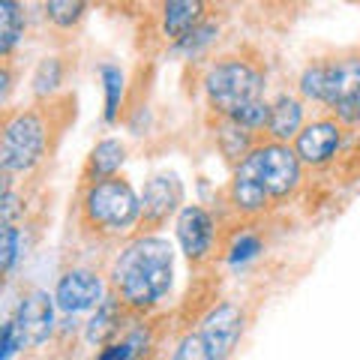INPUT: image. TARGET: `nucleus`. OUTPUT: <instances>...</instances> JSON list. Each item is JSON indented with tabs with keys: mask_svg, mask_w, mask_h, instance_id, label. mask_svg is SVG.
<instances>
[{
	"mask_svg": "<svg viewBox=\"0 0 360 360\" xmlns=\"http://www.w3.org/2000/svg\"><path fill=\"white\" fill-rule=\"evenodd\" d=\"M174 250L160 234H141L123 246L111 270V288L129 312H148L172 291Z\"/></svg>",
	"mask_w": 360,
	"mask_h": 360,
	"instance_id": "obj_1",
	"label": "nucleus"
},
{
	"mask_svg": "<svg viewBox=\"0 0 360 360\" xmlns=\"http://www.w3.org/2000/svg\"><path fill=\"white\" fill-rule=\"evenodd\" d=\"M141 222V198L129 180L108 177L84 186L82 195V225L96 234H123Z\"/></svg>",
	"mask_w": 360,
	"mask_h": 360,
	"instance_id": "obj_2",
	"label": "nucleus"
},
{
	"mask_svg": "<svg viewBox=\"0 0 360 360\" xmlns=\"http://www.w3.org/2000/svg\"><path fill=\"white\" fill-rule=\"evenodd\" d=\"M205 94L219 117H231L238 108L264 99V72L243 58H219L205 75Z\"/></svg>",
	"mask_w": 360,
	"mask_h": 360,
	"instance_id": "obj_3",
	"label": "nucleus"
},
{
	"mask_svg": "<svg viewBox=\"0 0 360 360\" xmlns=\"http://www.w3.org/2000/svg\"><path fill=\"white\" fill-rule=\"evenodd\" d=\"M49 144V127L39 111H15L4 120V144H0V168L4 174H25L37 168Z\"/></svg>",
	"mask_w": 360,
	"mask_h": 360,
	"instance_id": "obj_4",
	"label": "nucleus"
},
{
	"mask_svg": "<svg viewBox=\"0 0 360 360\" xmlns=\"http://www.w3.org/2000/svg\"><path fill=\"white\" fill-rule=\"evenodd\" d=\"M243 165L267 186L270 198L279 201V198H285V195H291L297 189L303 162L297 160L295 148H288V144L264 141V144H258L250 156H246Z\"/></svg>",
	"mask_w": 360,
	"mask_h": 360,
	"instance_id": "obj_5",
	"label": "nucleus"
},
{
	"mask_svg": "<svg viewBox=\"0 0 360 360\" xmlns=\"http://www.w3.org/2000/svg\"><path fill=\"white\" fill-rule=\"evenodd\" d=\"M243 328H246L243 307L225 300V303H217V307L201 319L198 333H201V340H205L213 360H229L234 354V348H238V342H240Z\"/></svg>",
	"mask_w": 360,
	"mask_h": 360,
	"instance_id": "obj_6",
	"label": "nucleus"
},
{
	"mask_svg": "<svg viewBox=\"0 0 360 360\" xmlns=\"http://www.w3.org/2000/svg\"><path fill=\"white\" fill-rule=\"evenodd\" d=\"M13 328H15L18 348L42 345L54 330V297H49V291H42V288L27 291L18 303Z\"/></svg>",
	"mask_w": 360,
	"mask_h": 360,
	"instance_id": "obj_7",
	"label": "nucleus"
},
{
	"mask_svg": "<svg viewBox=\"0 0 360 360\" xmlns=\"http://www.w3.org/2000/svg\"><path fill=\"white\" fill-rule=\"evenodd\" d=\"M184 205V186H180L177 174H153L144 184L141 193V229L144 231H156L168 222V217H174Z\"/></svg>",
	"mask_w": 360,
	"mask_h": 360,
	"instance_id": "obj_8",
	"label": "nucleus"
},
{
	"mask_svg": "<svg viewBox=\"0 0 360 360\" xmlns=\"http://www.w3.org/2000/svg\"><path fill=\"white\" fill-rule=\"evenodd\" d=\"M340 144H342V123L336 117H319L303 127V132L295 139L291 148H295L303 165L321 168L340 153Z\"/></svg>",
	"mask_w": 360,
	"mask_h": 360,
	"instance_id": "obj_9",
	"label": "nucleus"
},
{
	"mask_svg": "<svg viewBox=\"0 0 360 360\" xmlns=\"http://www.w3.org/2000/svg\"><path fill=\"white\" fill-rule=\"evenodd\" d=\"M105 300V285L94 270H84V267H72L58 279V288H54V303L63 309V312H84V309H94Z\"/></svg>",
	"mask_w": 360,
	"mask_h": 360,
	"instance_id": "obj_10",
	"label": "nucleus"
},
{
	"mask_svg": "<svg viewBox=\"0 0 360 360\" xmlns=\"http://www.w3.org/2000/svg\"><path fill=\"white\" fill-rule=\"evenodd\" d=\"M177 240L193 264L207 262L213 252V240H217V222L205 207L186 205L177 217Z\"/></svg>",
	"mask_w": 360,
	"mask_h": 360,
	"instance_id": "obj_11",
	"label": "nucleus"
},
{
	"mask_svg": "<svg viewBox=\"0 0 360 360\" xmlns=\"http://www.w3.org/2000/svg\"><path fill=\"white\" fill-rule=\"evenodd\" d=\"M324 105H342L360 99V54H342V58L324 60Z\"/></svg>",
	"mask_w": 360,
	"mask_h": 360,
	"instance_id": "obj_12",
	"label": "nucleus"
},
{
	"mask_svg": "<svg viewBox=\"0 0 360 360\" xmlns=\"http://www.w3.org/2000/svg\"><path fill=\"white\" fill-rule=\"evenodd\" d=\"M303 103L297 96H288L283 94L276 103H270V120H267V141H276V144H295V139L303 132Z\"/></svg>",
	"mask_w": 360,
	"mask_h": 360,
	"instance_id": "obj_13",
	"label": "nucleus"
},
{
	"mask_svg": "<svg viewBox=\"0 0 360 360\" xmlns=\"http://www.w3.org/2000/svg\"><path fill=\"white\" fill-rule=\"evenodd\" d=\"M229 198H231V205L238 207L240 213H250V217H252V213L267 210V205L274 201V198H270V193H267V186L243 162L234 168V177H231V186H229Z\"/></svg>",
	"mask_w": 360,
	"mask_h": 360,
	"instance_id": "obj_14",
	"label": "nucleus"
},
{
	"mask_svg": "<svg viewBox=\"0 0 360 360\" xmlns=\"http://www.w3.org/2000/svg\"><path fill=\"white\" fill-rule=\"evenodd\" d=\"M127 160V148L117 141V139H103L90 150L87 162H84V172H82V180L84 186L90 184H99V180H108V177H117V168Z\"/></svg>",
	"mask_w": 360,
	"mask_h": 360,
	"instance_id": "obj_15",
	"label": "nucleus"
},
{
	"mask_svg": "<svg viewBox=\"0 0 360 360\" xmlns=\"http://www.w3.org/2000/svg\"><path fill=\"white\" fill-rule=\"evenodd\" d=\"M205 4L201 0H172L162 6V33L168 39L180 42L186 33H193L205 18Z\"/></svg>",
	"mask_w": 360,
	"mask_h": 360,
	"instance_id": "obj_16",
	"label": "nucleus"
},
{
	"mask_svg": "<svg viewBox=\"0 0 360 360\" xmlns=\"http://www.w3.org/2000/svg\"><path fill=\"white\" fill-rule=\"evenodd\" d=\"M123 312H127V307L120 303L117 295H105V300L96 307V315L87 321V342L90 345H111V340L120 333V319Z\"/></svg>",
	"mask_w": 360,
	"mask_h": 360,
	"instance_id": "obj_17",
	"label": "nucleus"
},
{
	"mask_svg": "<svg viewBox=\"0 0 360 360\" xmlns=\"http://www.w3.org/2000/svg\"><path fill=\"white\" fill-rule=\"evenodd\" d=\"M217 144H219V150H222L225 160L234 162V165H240L246 156L258 148L255 135L250 129L238 127V123L229 120V117H222V123L217 127Z\"/></svg>",
	"mask_w": 360,
	"mask_h": 360,
	"instance_id": "obj_18",
	"label": "nucleus"
},
{
	"mask_svg": "<svg viewBox=\"0 0 360 360\" xmlns=\"http://www.w3.org/2000/svg\"><path fill=\"white\" fill-rule=\"evenodd\" d=\"M21 37H25V9L15 0H4L0 4V54L9 58Z\"/></svg>",
	"mask_w": 360,
	"mask_h": 360,
	"instance_id": "obj_19",
	"label": "nucleus"
},
{
	"mask_svg": "<svg viewBox=\"0 0 360 360\" xmlns=\"http://www.w3.org/2000/svg\"><path fill=\"white\" fill-rule=\"evenodd\" d=\"M60 82H63V63H60V58H45V60H39L37 72H33V78H30L33 96H37V99H49L54 90L60 87Z\"/></svg>",
	"mask_w": 360,
	"mask_h": 360,
	"instance_id": "obj_20",
	"label": "nucleus"
},
{
	"mask_svg": "<svg viewBox=\"0 0 360 360\" xmlns=\"http://www.w3.org/2000/svg\"><path fill=\"white\" fill-rule=\"evenodd\" d=\"M99 75H103V84H105V123H115L120 111V99H123V72L115 63H103Z\"/></svg>",
	"mask_w": 360,
	"mask_h": 360,
	"instance_id": "obj_21",
	"label": "nucleus"
},
{
	"mask_svg": "<svg viewBox=\"0 0 360 360\" xmlns=\"http://www.w3.org/2000/svg\"><path fill=\"white\" fill-rule=\"evenodd\" d=\"M84 13H87V4H78V0H51V4H45V18L54 27H63V30L75 27L84 18Z\"/></svg>",
	"mask_w": 360,
	"mask_h": 360,
	"instance_id": "obj_22",
	"label": "nucleus"
},
{
	"mask_svg": "<svg viewBox=\"0 0 360 360\" xmlns=\"http://www.w3.org/2000/svg\"><path fill=\"white\" fill-rule=\"evenodd\" d=\"M229 120H234L238 127L250 129V132L255 135V132L267 129V120H270V103H264V99H258V103H250V105H243V108L234 111V115H231Z\"/></svg>",
	"mask_w": 360,
	"mask_h": 360,
	"instance_id": "obj_23",
	"label": "nucleus"
},
{
	"mask_svg": "<svg viewBox=\"0 0 360 360\" xmlns=\"http://www.w3.org/2000/svg\"><path fill=\"white\" fill-rule=\"evenodd\" d=\"M219 33V25H213V21H201V25L193 30V33H186L180 42H174V49L180 54H189V58H195V54H201L207 49V45L213 42V37Z\"/></svg>",
	"mask_w": 360,
	"mask_h": 360,
	"instance_id": "obj_24",
	"label": "nucleus"
},
{
	"mask_svg": "<svg viewBox=\"0 0 360 360\" xmlns=\"http://www.w3.org/2000/svg\"><path fill=\"white\" fill-rule=\"evenodd\" d=\"M21 243H25V234L15 225H4V240H0V270L4 274H13L15 262L21 258Z\"/></svg>",
	"mask_w": 360,
	"mask_h": 360,
	"instance_id": "obj_25",
	"label": "nucleus"
},
{
	"mask_svg": "<svg viewBox=\"0 0 360 360\" xmlns=\"http://www.w3.org/2000/svg\"><path fill=\"white\" fill-rule=\"evenodd\" d=\"M141 340H144V330H135L127 336V340L105 345L103 354L96 360H135V357H141Z\"/></svg>",
	"mask_w": 360,
	"mask_h": 360,
	"instance_id": "obj_26",
	"label": "nucleus"
},
{
	"mask_svg": "<svg viewBox=\"0 0 360 360\" xmlns=\"http://www.w3.org/2000/svg\"><path fill=\"white\" fill-rule=\"evenodd\" d=\"M324 75H328V70H324V60H312L307 70H303V75H300V94L307 99L321 103V99H324Z\"/></svg>",
	"mask_w": 360,
	"mask_h": 360,
	"instance_id": "obj_27",
	"label": "nucleus"
},
{
	"mask_svg": "<svg viewBox=\"0 0 360 360\" xmlns=\"http://www.w3.org/2000/svg\"><path fill=\"white\" fill-rule=\"evenodd\" d=\"M172 360H213V357H210V352H207L205 340H201V333L193 330V333H186L184 340L177 342Z\"/></svg>",
	"mask_w": 360,
	"mask_h": 360,
	"instance_id": "obj_28",
	"label": "nucleus"
},
{
	"mask_svg": "<svg viewBox=\"0 0 360 360\" xmlns=\"http://www.w3.org/2000/svg\"><path fill=\"white\" fill-rule=\"evenodd\" d=\"M258 252H262V240H258L255 234H240V238L234 240L231 252H229V262L243 264V262H250V258H255Z\"/></svg>",
	"mask_w": 360,
	"mask_h": 360,
	"instance_id": "obj_29",
	"label": "nucleus"
},
{
	"mask_svg": "<svg viewBox=\"0 0 360 360\" xmlns=\"http://www.w3.org/2000/svg\"><path fill=\"white\" fill-rule=\"evenodd\" d=\"M18 352V342H15V328H13V319L4 324V348H0V360H13V354Z\"/></svg>",
	"mask_w": 360,
	"mask_h": 360,
	"instance_id": "obj_30",
	"label": "nucleus"
},
{
	"mask_svg": "<svg viewBox=\"0 0 360 360\" xmlns=\"http://www.w3.org/2000/svg\"><path fill=\"white\" fill-rule=\"evenodd\" d=\"M354 127H360V105H357V120H354Z\"/></svg>",
	"mask_w": 360,
	"mask_h": 360,
	"instance_id": "obj_31",
	"label": "nucleus"
},
{
	"mask_svg": "<svg viewBox=\"0 0 360 360\" xmlns=\"http://www.w3.org/2000/svg\"><path fill=\"white\" fill-rule=\"evenodd\" d=\"M135 360H148V357H144V354H141V357H135Z\"/></svg>",
	"mask_w": 360,
	"mask_h": 360,
	"instance_id": "obj_32",
	"label": "nucleus"
}]
</instances>
